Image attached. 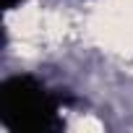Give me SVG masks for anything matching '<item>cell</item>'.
Returning <instances> with one entry per match:
<instances>
[{
  "instance_id": "obj_1",
  "label": "cell",
  "mask_w": 133,
  "mask_h": 133,
  "mask_svg": "<svg viewBox=\"0 0 133 133\" xmlns=\"http://www.w3.org/2000/svg\"><path fill=\"white\" fill-rule=\"evenodd\" d=\"M57 99L31 76H13L0 89V117L16 133L57 130Z\"/></svg>"
},
{
  "instance_id": "obj_2",
  "label": "cell",
  "mask_w": 133,
  "mask_h": 133,
  "mask_svg": "<svg viewBox=\"0 0 133 133\" xmlns=\"http://www.w3.org/2000/svg\"><path fill=\"white\" fill-rule=\"evenodd\" d=\"M16 3H18V0H3V8H13Z\"/></svg>"
}]
</instances>
